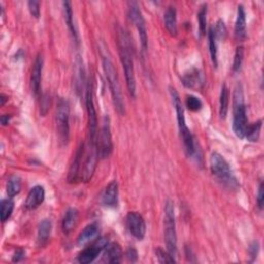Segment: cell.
I'll return each instance as SVG.
<instances>
[{
    "label": "cell",
    "instance_id": "obj_15",
    "mask_svg": "<svg viewBox=\"0 0 264 264\" xmlns=\"http://www.w3.org/2000/svg\"><path fill=\"white\" fill-rule=\"evenodd\" d=\"M84 154H85V147H84V143H82L76 152L74 161L71 165V169L69 172L68 180L70 183H77L81 179V173H82V168L84 163L83 162Z\"/></svg>",
    "mask_w": 264,
    "mask_h": 264
},
{
    "label": "cell",
    "instance_id": "obj_41",
    "mask_svg": "<svg viewBox=\"0 0 264 264\" xmlns=\"http://www.w3.org/2000/svg\"><path fill=\"white\" fill-rule=\"evenodd\" d=\"M10 120H11V115H3V116H2V124H3L4 126L9 125Z\"/></svg>",
    "mask_w": 264,
    "mask_h": 264
},
{
    "label": "cell",
    "instance_id": "obj_30",
    "mask_svg": "<svg viewBox=\"0 0 264 264\" xmlns=\"http://www.w3.org/2000/svg\"><path fill=\"white\" fill-rule=\"evenodd\" d=\"M209 47H210L211 59L213 61V64L215 65V68H217L218 66V50H217V40L215 37L213 26L209 30Z\"/></svg>",
    "mask_w": 264,
    "mask_h": 264
},
{
    "label": "cell",
    "instance_id": "obj_12",
    "mask_svg": "<svg viewBox=\"0 0 264 264\" xmlns=\"http://www.w3.org/2000/svg\"><path fill=\"white\" fill-rule=\"evenodd\" d=\"M126 224L130 235L139 241L144 240L147 225L144 217L137 212H129L126 217Z\"/></svg>",
    "mask_w": 264,
    "mask_h": 264
},
{
    "label": "cell",
    "instance_id": "obj_35",
    "mask_svg": "<svg viewBox=\"0 0 264 264\" xmlns=\"http://www.w3.org/2000/svg\"><path fill=\"white\" fill-rule=\"evenodd\" d=\"M243 61H244V48L243 47H238L237 51H236V55H235V60H234V66L233 70L234 72H239L243 65Z\"/></svg>",
    "mask_w": 264,
    "mask_h": 264
},
{
    "label": "cell",
    "instance_id": "obj_4",
    "mask_svg": "<svg viewBox=\"0 0 264 264\" xmlns=\"http://www.w3.org/2000/svg\"><path fill=\"white\" fill-rule=\"evenodd\" d=\"M248 126L247 110L245 104L244 90L241 84H238L234 92V124L233 128L238 138L244 139Z\"/></svg>",
    "mask_w": 264,
    "mask_h": 264
},
{
    "label": "cell",
    "instance_id": "obj_6",
    "mask_svg": "<svg viewBox=\"0 0 264 264\" xmlns=\"http://www.w3.org/2000/svg\"><path fill=\"white\" fill-rule=\"evenodd\" d=\"M210 167H211L212 174L221 183H224L226 186H230V187H234V186L238 185L237 180L235 179L233 172H231V169L229 167L228 162L219 153L214 152L211 155Z\"/></svg>",
    "mask_w": 264,
    "mask_h": 264
},
{
    "label": "cell",
    "instance_id": "obj_26",
    "mask_svg": "<svg viewBox=\"0 0 264 264\" xmlns=\"http://www.w3.org/2000/svg\"><path fill=\"white\" fill-rule=\"evenodd\" d=\"M229 99H230V93L229 89L226 84L222 86L221 94H220V117L221 119H225L228 113L229 108Z\"/></svg>",
    "mask_w": 264,
    "mask_h": 264
},
{
    "label": "cell",
    "instance_id": "obj_25",
    "mask_svg": "<svg viewBox=\"0 0 264 264\" xmlns=\"http://www.w3.org/2000/svg\"><path fill=\"white\" fill-rule=\"evenodd\" d=\"M202 82V76L200 74V71L196 69H192L188 73H186L183 77V84L185 87L193 89L196 86H198Z\"/></svg>",
    "mask_w": 264,
    "mask_h": 264
},
{
    "label": "cell",
    "instance_id": "obj_28",
    "mask_svg": "<svg viewBox=\"0 0 264 264\" xmlns=\"http://www.w3.org/2000/svg\"><path fill=\"white\" fill-rule=\"evenodd\" d=\"M262 128V121L259 120L256 123L248 124L245 132V138L250 142H257L260 137V131Z\"/></svg>",
    "mask_w": 264,
    "mask_h": 264
},
{
    "label": "cell",
    "instance_id": "obj_23",
    "mask_svg": "<svg viewBox=\"0 0 264 264\" xmlns=\"http://www.w3.org/2000/svg\"><path fill=\"white\" fill-rule=\"evenodd\" d=\"M51 231H52V222L48 219L43 220L38 228V244L43 247L45 246L48 241L49 238L51 236Z\"/></svg>",
    "mask_w": 264,
    "mask_h": 264
},
{
    "label": "cell",
    "instance_id": "obj_9",
    "mask_svg": "<svg viewBox=\"0 0 264 264\" xmlns=\"http://www.w3.org/2000/svg\"><path fill=\"white\" fill-rule=\"evenodd\" d=\"M128 17L131 23L136 26L139 33L141 46L143 48V51L146 52L148 49V33H147L146 22L138 3L136 2L128 3Z\"/></svg>",
    "mask_w": 264,
    "mask_h": 264
},
{
    "label": "cell",
    "instance_id": "obj_10",
    "mask_svg": "<svg viewBox=\"0 0 264 264\" xmlns=\"http://www.w3.org/2000/svg\"><path fill=\"white\" fill-rule=\"evenodd\" d=\"M86 106H87L88 121H89V145L96 147L97 135H98V119H97V113L93 102L92 88L90 84L88 85V89H87Z\"/></svg>",
    "mask_w": 264,
    "mask_h": 264
},
{
    "label": "cell",
    "instance_id": "obj_20",
    "mask_svg": "<svg viewBox=\"0 0 264 264\" xmlns=\"http://www.w3.org/2000/svg\"><path fill=\"white\" fill-rule=\"evenodd\" d=\"M164 25L165 28L171 33V36L176 37L178 35V20H177V10L175 7L171 6L164 13Z\"/></svg>",
    "mask_w": 264,
    "mask_h": 264
},
{
    "label": "cell",
    "instance_id": "obj_3",
    "mask_svg": "<svg viewBox=\"0 0 264 264\" xmlns=\"http://www.w3.org/2000/svg\"><path fill=\"white\" fill-rule=\"evenodd\" d=\"M171 95L174 103V107L176 109L177 113V120H178V127L180 131V136L183 141L185 151L188 156L193 157L196 153V145H195V140L193 135L191 134L190 129L188 128L186 124V119H185V112H184V107L180 99V96L178 92L176 91L175 88H171Z\"/></svg>",
    "mask_w": 264,
    "mask_h": 264
},
{
    "label": "cell",
    "instance_id": "obj_29",
    "mask_svg": "<svg viewBox=\"0 0 264 264\" xmlns=\"http://www.w3.org/2000/svg\"><path fill=\"white\" fill-rule=\"evenodd\" d=\"M14 207L15 204L11 197L8 198V200L2 201V205H0V219H2L3 223L7 222L10 219V217L13 214Z\"/></svg>",
    "mask_w": 264,
    "mask_h": 264
},
{
    "label": "cell",
    "instance_id": "obj_38",
    "mask_svg": "<svg viewBox=\"0 0 264 264\" xmlns=\"http://www.w3.org/2000/svg\"><path fill=\"white\" fill-rule=\"evenodd\" d=\"M263 182L260 183L259 185V189H258V198H257V204H258V207L259 209L261 210L263 208V202H264V195H263Z\"/></svg>",
    "mask_w": 264,
    "mask_h": 264
},
{
    "label": "cell",
    "instance_id": "obj_8",
    "mask_svg": "<svg viewBox=\"0 0 264 264\" xmlns=\"http://www.w3.org/2000/svg\"><path fill=\"white\" fill-rule=\"evenodd\" d=\"M96 149L99 159H107L109 158L114 150L113 140H112V132L110 125V118L106 116L103 121V126L101 130L98 131Z\"/></svg>",
    "mask_w": 264,
    "mask_h": 264
},
{
    "label": "cell",
    "instance_id": "obj_33",
    "mask_svg": "<svg viewBox=\"0 0 264 264\" xmlns=\"http://www.w3.org/2000/svg\"><path fill=\"white\" fill-rule=\"evenodd\" d=\"M156 256L160 263H176L175 257L167 250H163L162 248L156 249Z\"/></svg>",
    "mask_w": 264,
    "mask_h": 264
},
{
    "label": "cell",
    "instance_id": "obj_37",
    "mask_svg": "<svg viewBox=\"0 0 264 264\" xmlns=\"http://www.w3.org/2000/svg\"><path fill=\"white\" fill-rule=\"evenodd\" d=\"M126 257L130 262H137L138 258H139V254L138 251L135 248H129L126 251Z\"/></svg>",
    "mask_w": 264,
    "mask_h": 264
},
{
    "label": "cell",
    "instance_id": "obj_19",
    "mask_svg": "<svg viewBox=\"0 0 264 264\" xmlns=\"http://www.w3.org/2000/svg\"><path fill=\"white\" fill-rule=\"evenodd\" d=\"M80 218V213L77 209H69L62 220V230L64 234H71L76 228Z\"/></svg>",
    "mask_w": 264,
    "mask_h": 264
},
{
    "label": "cell",
    "instance_id": "obj_40",
    "mask_svg": "<svg viewBox=\"0 0 264 264\" xmlns=\"http://www.w3.org/2000/svg\"><path fill=\"white\" fill-rule=\"evenodd\" d=\"M24 257H25V251H24L23 249H18V250L15 252L14 256H13V261H14V262H19V261L23 260Z\"/></svg>",
    "mask_w": 264,
    "mask_h": 264
},
{
    "label": "cell",
    "instance_id": "obj_18",
    "mask_svg": "<svg viewBox=\"0 0 264 264\" xmlns=\"http://www.w3.org/2000/svg\"><path fill=\"white\" fill-rule=\"evenodd\" d=\"M118 183L112 181L105 189L103 194V204L107 208H116L118 206Z\"/></svg>",
    "mask_w": 264,
    "mask_h": 264
},
{
    "label": "cell",
    "instance_id": "obj_21",
    "mask_svg": "<svg viewBox=\"0 0 264 264\" xmlns=\"http://www.w3.org/2000/svg\"><path fill=\"white\" fill-rule=\"evenodd\" d=\"M99 229H101V228H99L97 223H92V224L86 226L81 231V234L78 237V245L83 246V245L91 242L92 240L98 238Z\"/></svg>",
    "mask_w": 264,
    "mask_h": 264
},
{
    "label": "cell",
    "instance_id": "obj_11",
    "mask_svg": "<svg viewBox=\"0 0 264 264\" xmlns=\"http://www.w3.org/2000/svg\"><path fill=\"white\" fill-rule=\"evenodd\" d=\"M108 245L109 240L106 237L96 238L92 245H90L80 253L78 258L79 262L82 264H89L93 262L99 256V254L105 251Z\"/></svg>",
    "mask_w": 264,
    "mask_h": 264
},
{
    "label": "cell",
    "instance_id": "obj_24",
    "mask_svg": "<svg viewBox=\"0 0 264 264\" xmlns=\"http://www.w3.org/2000/svg\"><path fill=\"white\" fill-rule=\"evenodd\" d=\"M63 11H64V18H65V22L66 25H68L71 33L73 35L74 39L77 41H79L78 39V33L74 24V12H73V7H72V3L71 2H63Z\"/></svg>",
    "mask_w": 264,
    "mask_h": 264
},
{
    "label": "cell",
    "instance_id": "obj_2",
    "mask_svg": "<svg viewBox=\"0 0 264 264\" xmlns=\"http://www.w3.org/2000/svg\"><path fill=\"white\" fill-rule=\"evenodd\" d=\"M103 66L107 81L109 83L115 109L120 115H123L125 113V103L121 89V84L119 81L117 70L115 69V65L107 54H103Z\"/></svg>",
    "mask_w": 264,
    "mask_h": 264
},
{
    "label": "cell",
    "instance_id": "obj_39",
    "mask_svg": "<svg viewBox=\"0 0 264 264\" xmlns=\"http://www.w3.org/2000/svg\"><path fill=\"white\" fill-rule=\"evenodd\" d=\"M258 252H259V243L258 242L252 243V245L249 248V253H250V256L253 258V260L256 259Z\"/></svg>",
    "mask_w": 264,
    "mask_h": 264
},
{
    "label": "cell",
    "instance_id": "obj_42",
    "mask_svg": "<svg viewBox=\"0 0 264 264\" xmlns=\"http://www.w3.org/2000/svg\"><path fill=\"white\" fill-rule=\"evenodd\" d=\"M7 101H8V97H7L5 94H3V95H2V106H4Z\"/></svg>",
    "mask_w": 264,
    "mask_h": 264
},
{
    "label": "cell",
    "instance_id": "obj_14",
    "mask_svg": "<svg viewBox=\"0 0 264 264\" xmlns=\"http://www.w3.org/2000/svg\"><path fill=\"white\" fill-rule=\"evenodd\" d=\"M43 56L41 53L38 54L35 62L32 65V72H31V79H30V84H31V90L35 96H39L41 92V82H42V72H43Z\"/></svg>",
    "mask_w": 264,
    "mask_h": 264
},
{
    "label": "cell",
    "instance_id": "obj_17",
    "mask_svg": "<svg viewBox=\"0 0 264 264\" xmlns=\"http://www.w3.org/2000/svg\"><path fill=\"white\" fill-rule=\"evenodd\" d=\"M235 36L239 42H243L247 37V20H246V12L244 6L240 5L238 7L237 21L235 27Z\"/></svg>",
    "mask_w": 264,
    "mask_h": 264
},
{
    "label": "cell",
    "instance_id": "obj_22",
    "mask_svg": "<svg viewBox=\"0 0 264 264\" xmlns=\"http://www.w3.org/2000/svg\"><path fill=\"white\" fill-rule=\"evenodd\" d=\"M123 252L121 246L118 243H112L105 249L104 261L108 263H120L122 261Z\"/></svg>",
    "mask_w": 264,
    "mask_h": 264
},
{
    "label": "cell",
    "instance_id": "obj_16",
    "mask_svg": "<svg viewBox=\"0 0 264 264\" xmlns=\"http://www.w3.org/2000/svg\"><path fill=\"white\" fill-rule=\"evenodd\" d=\"M46 192L43 186H36L33 187L30 192L27 195L26 202H25V208L27 210H36L38 209L45 201Z\"/></svg>",
    "mask_w": 264,
    "mask_h": 264
},
{
    "label": "cell",
    "instance_id": "obj_27",
    "mask_svg": "<svg viewBox=\"0 0 264 264\" xmlns=\"http://www.w3.org/2000/svg\"><path fill=\"white\" fill-rule=\"evenodd\" d=\"M22 189V180L19 176H12L7 183V193L9 197L17 196Z\"/></svg>",
    "mask_w": 264,
    "mask_h": 264
},
{
    "label": "cell",
    "instance_id": "obj_7",
    "mask_svg": "<svg viewBox=\"0 0 264 264\" xmlns=\"http://www.w3.org/2000/svg\"><path fill=\"white\" fill-rule=\"evenodd\" d=\"M70 104L68 101L61 98L59 99L56 110V128L60 142L66 145L70 141Z\"/></svg>",
    "mask_w": 264,
    "mask_h": 264
},
{
    "label": "cell",
    "instance_id": "obj_31",
    "mask_svg": "<svg viewBox=\"0 0 264 264\" xmlns=\"http://www.w3.org/2000/svg\"><path fill=\"white\" fill-rule=\"evenodd\" d=\"M207 14H208V6L204 5L197 15L198 24H200V32L202 36H205L207 32Z\"/></svg>",
    "mask_w": 264,
    "mask_h": 264
},
{
    "label": "cell",
    "instance_id": "obj_5",
    "mask_svg": "<svg viewBox=\"0 0 264 264\" xmlns=\"http://www.w3.org/2000/svg\"><path fill=\"white\" fill-rule=\"evenodd\" d=\"M164 242L165 245H167V250L174 257H176L178 254V238L176 229L175 206L171 200H169L165 204L164 209Z\"/></svg>",
    "mask_w": 264,
    "mask_h": 264
},
{
    "label": "cell",
    "instance_id": "obj_34",
    "mask_svg": "<svg viewBox=\"0 0 264 264\" xmlns=\"http://www.w3.org/2000/svg\"><path fill=\"white\" fill-rule=\"evenodd\" d=\"M214 28V33L216 40H225L227 37V28L225 26V23L222 20H219L216 23V26H213Z\"/></svg>",
    "mask_w": 264,
    "mask_h": 264
},
{
    "label": "cell",
    "instance_id": "obj_13",
    "mask_svg": "<svg viewBox=\"0 0 264 264\" xmlns=\"http://www.w3.org/2000/svg\"><path fill=\"white\" fill-rule=\"evenodd\" d=\"M88 152L85 158V161L83 163V168H82V173H81V180L85 183L89 182L93 175L94 172L96 170V165H97V161L99 159L98 154H97V149L95 146H91L89 145L88 148Z\"/></svg>",
    "mask_w": 264,
    "mask_h": 264
},
{
    "label": "cell",
    "instance_id": "obj_36",
    "mask_svg": "<svg viewBox=\"0 0 264 264\" xmlns=\"http://www.w3.org/2000/svg\"><path fill=\"white\" fill-rule=\"evenodd\" d=\"M28 9L31 14V16L36 19H39L41 16V4L39 2H35V0H31L28 2Z\"/></svg>",
    "mask_w": 264,
    "mask_h": 264
},
{
    "label": "cell",
    "instance_id": "obj_1",
    "mask_svg": "<svg viewBox=\"0 0 264 264\" xmlns=\"http://www.w3.org/2000/svg\"><path fill=\"white\" fill-rule=\"evenodd\" d=\"M117 40H118V49L120 60L123 66V70L125 73L126 85L128 92L132 98H136L137 96V82L135 76V66H134V57H132V46L131 40L128 35V32L119 27L117 31Z\"/></svg>",
    "mask_w": 264,
    "mask_h": 264
},
{
    "label": "cell",
    "instance_id": "obj_32",
    "mask_svg": "<svg viewBox=\"0 0 264 264\" xmlns=\"http://www.w3.org/2000/svg\"><path fill=\"white\" fill-rule=\"evenodd\" d=\"M203 102L198 97L189 95L186 97V107L192 112H198L203 109Z\"/></svg>",
    "mask_w": 264,
    "mask_h": 264
}]
</instances>
